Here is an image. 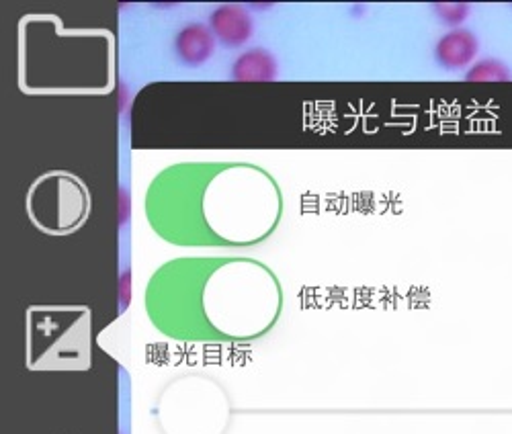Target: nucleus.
I'll return each mask as SVG.
<instances>
[{"instance_id": "nucleus-1", "label": "nucleus", "mask_w": 512, "mask_h": 434, "mask_svg": "<svg viewBox=\"0 0 512 434\" xmlns=\"http://www.w3.org/2000/svg\"><path fill=\"white\" fill-rule=\"evenodd\" d=\"M56 201L54 207L35 215V224L48 234H68L82 226L87 217L89 205L82 185H78L70 177H56Z\"/></svg>"}, {"instance_id": "nucleus-2", "label": "nucleus", "mask_w": 512, "mask_h": 434, "mask_svg": "<svg viewBox=\"0 0 512 434\" xmlns=\"http://www.w3.org/2000/svg\"><path fill=\"white\" fill-rule=\"evenodd\" d=\"M480 39L472 29L457 27L443 33L435 43V60L443 70H469L480 58Z\"/></svg>"}, {"instance_id": "nucleus-3", "label": "nucleus", "mask_w": 512, "mask_h": 434, "mask_svg": "<svg viewBox=\"0 0 512 434\" xmlns=\"http://www.w3.org/2000/svg\"><path fill=\"white\" fill-rule=\"evenodd\" d=\"M211 29L216 31L218 39L224 43V46L236 48L246 43L252 35V19L250 15L234 5L220 7L211 13L209 17Z\"/></svg>"}, {"instance_id": "nucleus-4", "label": "nucleus", "mask_w": 512, "mask_h": 434, "mask_svg": "<svg viewBox=\"0 0 512 434\" xmlns=\"http://www.w3.org/2000/svg\"><path fill=\"white\" fill-rule=\"evenodd\" d=\"M213 35L201 23H191L181 29L177 37V52L179 58L189 66H199L207 62L213 54Z\"/></svg>"}, {"instance_id": "nucleus-5", "label": "nucleus", "mask_w": 512, "mask_h": 434, "mask_svg": "<svg viewBox=\"0 0 512 434\" xmlns=\"http://www.w3.org/2000/svg\"><path fill=\"white\" fill-rule=\"evenodd\" d=\"M232 72L238 80H271L277 74V64L271 54L263 50H254L240 56Z\"/></svg>"}, {"instance_id": "nucleus-6", "label": "nucleus", "mask_w": 512, "mask_h": 434, "mask_svg": "<svg viewBox=\"0 0 512 434\" xmlns=\"http://www.w3.org/2000/svg\"><path fill=\"white\" fill-rule=\"evenodd\" d=\"M469 82H510L512 68L500 58H480L472 68L465 72Z\"/></svg>"}, {"instance_id": "nucleus-7", "label": "nucleus", "mask_w": 512, "mask_h": 434, "mask_svg": "<svg viewBox=\"0 0 512 434\" xmlns=\"http://www.w3.org/2000/svg\"><path fill=\"white\" fill-rule=\"evenodd\" d=\"M433 11L441 19V23H445L451 29H457L467 21L469 13H472V7L467 3H439L433 5Z\"/></svg>"}]
</instances>
